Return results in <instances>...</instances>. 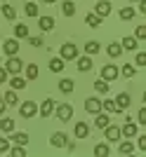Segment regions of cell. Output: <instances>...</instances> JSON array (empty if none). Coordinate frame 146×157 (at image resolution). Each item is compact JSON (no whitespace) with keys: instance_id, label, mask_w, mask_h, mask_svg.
I'll return each instance as SVG.
<instances>
[{"instance_id":"1","label":"cell","mask_w":146,"mask_h":157,"mask_svg":"<svg viewBox=\"0 0 146 157\" xmlns=\"http://www.w3.org/2000/svg\"><path fill=\"white\" fill-rule=\"evenodd\" d=\"M59 56L64 61H73V59H78V47L73 45V42H64L59 49Z\"/></svg>"},{"instance_id":"2","label":"cell","mask_w":146,"mask_h":157,"mask_svg":"<svg viewBox=\"0 0 146 157\" xmlns=\"http://www.w3.org/2000/svg\"><path fill=\"white\" fill-rule=\"evenodd\" d=\"M5 71L10 73V75H17V73H21V71H24V63H21V59H17V54H14V56H7Z\"/></svg>"},{"instance_id":"3","label":"cell","mask_w":146,"mask_h":157,"mask_svg":"<svg viewBox=\"0 0 146 157\" xmlns=\"http://www.w3.org/2000/svg\"><path fill=\"white\" fill-rule=\"evenodd\" d=\"M54 110H57V117L61 122H68L73 117V105L71 103H61V105H54Z\"/></svg>"},{"instance_id":"4","label":"cell","mask_w":146,"mask_h":157,"mask_svg":"<svg viewBox=\"0 0 146 157\" xmlns=\"http://www.w3.org/2000/svg\"><path fill=\"white\" fill-rule=\"evenodd\" d=\"M19 115H21V117H26V120L33 117V115H38V103H35V101H24Z\"/></svg>"},{"instance_id":"5","label":"cell","mask_w":146,"mask_h":157,"mask_svg":"<svg viewBox=\"0 0 146 157\" xmlns=\"http://www.w3.org/2000/svg\"><path fill=\"white\" fill-rule=\"evenodd\" d=\"M2 52L7 54V56H14V54H19V40L17 38H10L2 42Z\"/></svg>"},{"instance_id":"6","label":"cell","mask_w":146,"mask_h":157,"mask_svg":"<svg viewBox=\"0 0 146 157\" xmlns=\"http://www.w3.org/2000/svg\"><path fill=\"white\" fill-rule=\"evenodd\" d=\"M130 103H132V96H130L127 92H120L118 96H116V105H118V113L127 110V108H130Z\"/></svg>"},{"instance_id":"7","label":"cell","mask_w":146,"mask_h":157,"mask_svg":"<svg viewBox=\"0 0 146 157\" xmlns=\"http://www.w3.org/2000/svg\"><path fill=\"white\" fill-rule=\"evenodd\" d=\"M118 75H120V71L116 68V66H111V63L101 68V80H106V82H113V80L118 78Z\"/></svg>"},{"instance_id":"8","label":"cell","mask_w":146,"mask_h":157,"mask_svg":"<svg viewBox=\"0 0 146 157\" xmlns=\"http://www.w3.org/2000/svg\"><path fill=\"white\" fill-rule=\"evenodd\" d=\"M85 110L90 113V115H97V113H101V101L97 96H90L85 101Z\"/></svg>"},{"instance_id":"9","label":"cell","mask_w":146,"mask_h":157,"mask_svg":"<svg viewBox=\"0 0 146 157\" xmlns=\"http://www.w3.org/2000/svg\"><path fill=\"white\" fill-rule=\"evenodd\" d=\"M54 105H57V103H54L52 98H45V101L38 105V113L43 115V117H50V115L54 113Z\"/></svg>"},{"instance_id":"10","label":"cell","mask_w":146,"mask_h":157,"mask_svg":"<svg viewBox=\"0 0 146 157\" xmlns=\"http://www.w3.org/2000/svg\"><path fill=\"white\" fill-rule=\"evenodd\" d=\"M104 134H106V141H120V127H116V124H106L104 127Z\"/></svg>"},{"instance_id":"11","label":"cell","mask_w":146,"mask_h":157,"mask_svg":"<svg viewBox=\"0 0 146 157\" xmlns=\"http://www.w3.org/2000/svg\"><path fill=\"white\" fill-rule=\"evenodd\" d=\"M10 141H12L14 145H26L28 134H24V131H10Z\"/></svg>"},{"instance_id":"12","label":"cell","mask_w":146,"mask_h":157,"mask_svg":"<svg viewBox=\"0 0 146 157\" xmlns=\"http://www.w3.org/2000/svg\"><path fill=\"white\" fill-rule=\"evenodd\" d=\"M139 134V129H137V124H132L130 120L125 122V127H120V136H127V138H132Z\"/></svg>"},{"instance_id":"13","label":"cell","mask_w":146,"mask_h":157,"mask_svg":"<svg viewBox=\"0 0 146 157\" xmlns=\"http://www.w3.org/2000/svg\"><path fill=\"white\" fill-rule=\"evenodd\" d=\"M66 134L64 131H57V134H52V138H50V143H52V148H64L66 145Z\"/></svg>"},{"instance_id":"14","label":"cell","mask_w":146,"mask_h":157,"mask_svg":"<svg viewBox=\"0 0 146 157\" xmlns=\"http://www.w3.org/2000/svg\"><path fill=\"white\" fill-rule=\"evenodd\" d=\"M94 14H99V17H108V14H111V2H108V0H99L97 7H94Z\"/></svg>"},{"instance_id":"15","label":"cell","mask_w":146,"mask_h":157,"mask_svg":"<svg viewBox=\"0 0 146 157\" xmlns=\"http://www.w3.org/2000/svg\"><path fill=\"white\" fill-rule=\"evenodd\" d=\"M137 42H139V40L134 38V35H125V38H123V42H120V47H123V49H127V52H134V49H137Z\"/></svg>"},{"instance_id":"16","label":"cell","mask_w":146,"mask_h":157,"mask_svg":"<svg viewBox=\"0 0 146 157\" xmlns=\"http://www.w3.org/2000/svg\"><path fill=\"white\" fill-rule=\"evenodd\" d=\"M78 71L80 73L92 71V56H90V54H87V56H78Z\"/></svg>"},{"instance_id":"17","label":"cell","mask_w":146,"mask_h":157,"mask_svg":"<svg viewBox=\"0 0 146 157\" xmlns=\"http://www.w3.org/2000/svg\"><path fill=\"white\" fill-rule=\"evenodd\" d=\"M38 26H40V31H43V33H47V31H52V28H54V19H52V17H40Z\"/></svg>"},{"instance_id":"18","label":"cell","mask_w":146,"mask_h":157,"mask_svg":"<svg viewBox=\"0 0 146 157\" xmlns=\"http://www.w3.org/2000/svg\"><path fill=\"white\" fill-rule=\"evenodd\" d=\"M73 134H75V138H87L90 136V127H87L85 122H78L75 129H73Z\"/></svg>"},{"instance_id":"19","label":"cell","mask_w":146,"mask_h":157,"mask_svg":"<svg viewBox=\"0 0 146 157\" xmlns=\"http://www.w3.org/2000/svg\"><path fill=\"white\" fill-rule=\"evenodd\" d=\"M73 89H75V82H73V80H68V78L59 80V92L61 94H71Z\"/></svg>"},{"instance_id":"20","label":"cell","mask_w":146,"mask_h":157,"mask_svg":"<svg viewBox=\"0 0 146 157\" xmlns=\"http://www.w3.org/2000/svg\"><path fill=\"white\" fill-rule=\"evenodd\" d=\"M106 52H108V56H111V59H118L120 54H123V47H120V42H108Z\"/></svg>"},{"instance_id":"21","label":"cell","mask_w":146,"mask_h":157,"mask_svg":"<svg viewBox=\"0 0 146 157\" xmlns=\"http://www.w3.org/2000/svg\"><path fill=\"white\" fill-rule=\"evenodd\" d=\"M64 63H66V61L61 59V56H54V59H50V71L52 73H61L64 71Z\"/></svg>"},{"instance_id":"22","label":"cell","mask_w":146,"mask_h":157,"mask_svg":"<svg viewBox=\"0 0 146 157\" xmlns=\"http://www.w3.org/2000/svg\"><path fill=\"white\" fill-rule=\"evenodd\" d=\"M10 87H12V89H17V92H19V89H24V87H26V78L12 75V78H10Z\"/></svg>"},{"instance_id":"23","label":"cell","mask_w":146,"mask_h":157,"mask_svg":"<svg viewBox=\"0 0 146 157\" xmlns=\"http://www.w3.org/2000/svg\"><path fill=\"white\" fill-rule=\"evenodd\" d=\"M85 21H87V26H92V28H99L101 26V17H99V14H94V12L87 14Z\"/></svg>"},{"instance_id":"24","label":"cell","mask_w":146,"mask_h":157,"mask_svg":"<svg viewBox=\"0 0 146 157\" xmlns=\"http://www.w3.org/2000/svg\"><path fill=\"white\" fill-rule=\"evenodd\" d=\"M2 101H5V105H17L19 103V96H17V92H5V96H2Z\"/></svg>"},{"instance_id":"25","label":"cell","mask_w":146,"mask_h":157,"mask_svg":"<svg viewBox=\"0 0 146 157\" xmlns=\"http://www.w3.org/2000/svg\"><path fill=\"white\" fill-rule=\"evenodd\" d=\"M14 38L19 40V38H28V26L26 24H17L14 26Z\"/></svg>"},{"instance_id":"26","label":"cell","mask_w":146,"mask_h":157,"mask_svg":"<svg viewBox=\"0 0 146 157\" xmlns=\"http://www.w3.org/2000/svg\"><path fill=\"white\" fill-rule=\"evenodd\" d=\"M2 17L10 19V21H14V19H17V10H14L12 5H7V2H5V5H2Z\"/></svg>"},{"instance_id":"27","label":"cell","mask_w":146,"mask_h":157,"mask_svg":"<svg viewBox=\"0 0 146 157\" xmlns=\"http://www.w3.org/2000/svg\"><path fill=\"white\" fill-rule=\"evenodd\" d=\"M0 131H5V134L14 131V120H10V117H2V120H0Z\"/></svg>"},{"instance_id":"28","label":"cell","mask_w":146,"mask_h":157,"mask_svg":"<svg viewBox=\"0 0 146 157\" xmlns=\"http://www.w3.org/2000/svg\"><path fill=\"white\" fill-rule=\"evenodd\" d=\"M108 143H99V145H94V155L97 157H108Z\"/></svg>"},{"instance_id":"29","label":"cell","mask_w":146,"mask_h":157,"mask_svg":"<svg viewBox=\"0 0 146 157\" xmlns=\"http://www.w3.org/2000/svg\"><path fill=\"white\" fill-rule=\"evenodd\" d=\"M101 110H106V113H118V105H116V101H113V98H106V101L101 103Z\"/></svg>"},{"instance_id":"30","label":"cell","mask_w":146,"mask_h":157,"mask_svg":"<svg viewBox=\"0 0 146 157\" xmlns=\"http://www.w3.org/2000/svg\"><path fill=\"white\" fill-rule=\"evenodd\" d=\"M118 152H120V155H132V152H134V145L130 143V141H123L120 148H118Z\"/></svg>"},{"instance_id":"31","label":"cell","mask_w":146,"mask_h":157,"mask_svg":"<svg viewBox=\"0 0 146 157\" xmlns=\"http://www.w3.org/2000/svg\"><path fill=\"white\" fill-rule=\"evenodd\" d=\"M61 12L66 14V17H73L75 14V5H73L71 0H66V2H61Z\"/></svg>"},{"instance_id":"32","label":"cell","mask_w":146,"mask_h":157,"mask_svg":"<svg viewBox=\"0 0 146 157\" xmlns=\"http://www.w3.org/2000/svg\"><path fill=\"white\" fill-rule=\"evenodd\" d=\"M120 19L123 21H132L134 19V10L132 7H123V10H120Z\"/></svg>"},{"instance_id":"33","label":"cell","mask_w":146,"mask_h":157,"mask_svg":"<svg viewBox=\"0 0 146 157\" xmlns=\"http://www.w3.org/2000/svg\"><path fill=\"white\" fill-rule=\"evenodd\" d=\"M24 12H26V17H38V5H35V2H26V5H24Z\"/></svg>"},{"instance_id":"34","label":"cell","mask_w":146,"mask_h":157,"mask_svg":"<svg viewBox=\"0 0 146 157\" xmlns=\"http://www.w3.org/2000/svg\"><path fill=\"white\" fill-rule=\"evenodd\" d=\"M38 78V66L35 63H28L26 66V80H35Z\"/></svg>"},{"instance_id":"35","label":"cell","mask_w":146,"mask_h":157,"mask_svg":"<svg viewBox=\"0 0 146 157\" xmlns=\"http://www.w3.org/2000/svg\"><path fill=\"white\" fill-rule=\"evenodd\" d=\"M94 92L106 94L108 92V82H106V80H97V82H94Z\"/></svg>"},{"instance_id":"36","label":"cell","mask_w":146,"mask_h":157,"mask_svg":"<svg viewBox=\"0 0 146 157\" xmlns=\"http://www.w3.org/2000/svg\"><path fill=\"white\" fill-rule=\"evenodd\" d=\"M97 52H99V42H97V40H90L85 45V54H97Z\"/></svg>"},{"instance_id":"37","label":"cell","mask_w":146,"mask_h":157,"mask_svg":"<svg viewBox=\"0 0 146 157\" xmlns=\"http://www.w3.org/2000/svg\"><path fill=\"white\" fill-rule=\"evenodd\" d=\"M94 124L99 127V129H104V127L108 124V115H101V113H97V120H94Z\"/></svg>"},{"instance_id":"38","label":"cell","mask_w":146,"mask_h":157,"mask_svg":"<svg viewBox=\"0 0 146 157\" xmlns=\"http://www.w3.org/2000/svg\"><path fill=\"white\" fill-rule=\"evenodd\" d=\"M120 73H123V78H134V66L125 63V66H123V71H120Z\"/></svg>"},{"instance_id":"39","label":"cell","mask_w":146,"mask_h":157,"mask_svg":"<svg viewBox=\"0 0 146 157\" xmlns=\"http://www.w3.org/2000/svg\"><path fill=\"white\" fill-rule=\"evenodd\" d=\"M10 155L12 157H26V150H24V145H17V148L10 150Z\"/></svg>"},{"instance_id":"40","label":"cell","mask_w":146,"mask_h":157,"mask_svg":"<svg viewBox=\"0 0 146 157\" xmlns=\"http://www.w3.org/2000/svg\"><path fill=\"white\" fill-rule=\"evenodd\" d=\"M134 38L137 40H146V26H137L134 28Z\"/></svg>"},{"instance_id":"41","label":"cell","mask_w":146,"mask_h":157,"mask_svg":"<svg viewBox=\"0 0 146 157\" xmlns=\"http://www.w3.org/2000/svg\"><path fill=\"white\" fill-rule=\"evenodd\" d=\"M134 63H137V66H146V52L137 54V56H134Z\"/></svg>"},{"instance_id":"42","label":"cell","mask_w":146,"mask_h":157,"mask_svg":"<svg viewBox=\"0 0 146 157\" xmlns=\"http://www.w3.org/2000/svg\"><path fill=\"white\" fill-rule=\"evenodd\" d=\"M7 150H10V141H7V138H0V155L7 152Z\"/></svg>"},{"instance_id":"43","label":"cell","mask_w":146,"mask_h":157,"mask_svg":"<svg viewBox=\"0 0 146 157\" xmlns=\"http://www.w3.org/2000/svg\"><path fill=\"white\" fill-rule=\"evenodd\" d=\"M134 148H139V150H146V136H144V134L139 136V141H137V145H134Z\"/></svg>"},{"instance_id":"44","label":"cell","mask_w":146,"mask_h":157,"mask_svg":"<svg viewBox=\"0 0 146 157\" xmlns=\"http://www.w3.org/2000/svg\"><path fill=\"white\" fill-rule=\"evenodd\" d=\"M137 120H139V124H146V105L139 110V115H137Z\"/></svg>"},{"instance_id":"45","label":"cell","mask_w":146,"mask_h":157,"mask_svg":"<svg viewBox=\"0 0 146 157\" xmlns=\"http://www.w3.org/2000/svg\"><path fill=\"white\" fill-rule=\"evenodd\" d=\"M28 42L33 47H43V38H28Z\"/></svg>"},{"instance_id":"46","label":"cell","mask_w":146,"mask_h":157,"mask_svg":"<svg viewBox=\"0 0 146 157\" xmlns=\"http://www.w3.org/2000/svg\"><path fill=\"white\" fill-rule=\"evenodd\" d=\"M7 78H10V73H7L5 68H0V85H2V82H5Z\"/></svg>"},{"instance_id":"47","label":"cell","mask_w":146,"mask_h":157,"mask_svg":"<svg viewBox=\"0 0 146 157\" xmlns=\"http://www.w3.org/2000/svg\"><path fill=\"white\" fill-rule=\"evenodd\" d=\"M139 12L146 14V0H139Z\"/></svg>"},{"instance_id":"48","label":"cell","mask_w":146,"mask_h":157,"mask_svg":"<svg viewBox=\"0 0 146 157\" xmlns=\"http://www.w3.org/2000/svg\"><path fill=\"white\" fill-rule=\"evenodd\" d=\"M2 113H5V101L0 98V115H2Z\"/></svg>"},{"instance_id":"49","label":"cell","mask_w":146,"mask_h":157,"mask_svg":"<svg viewBox=\"0 0 146 157\" xmlns=\"http://www.w3.org/2000/svg\"><path fill=\"white\" fill-rule=\"evenodd\" d=\"M43 2H45V5H52V2H54V0H43Z\"/></svg>"},{"instance_id":"50","label":"cell","mask_w":146,"mask_h":157,"mask_svg":"<svg viewBox=\"0 0 146 157\" xmlns=\"http://www.w3.org/2000/svg\"><path fill=\"white\" fill-rule=\"evenodd\" d=\"M130 2H139V0H130Z\"/></svg>"}]
</instances>
